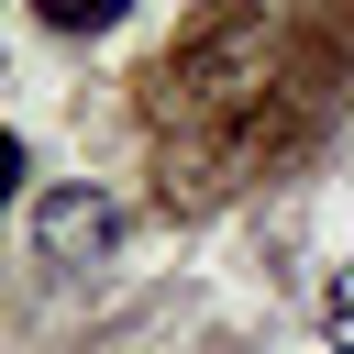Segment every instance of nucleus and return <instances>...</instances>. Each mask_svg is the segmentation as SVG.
Returning <instances> with one entry per match:
<instances>
[{
  "mask_svg": "<svg viewBox=\"0 0 354 354\" xmlns=\"http://www.w3.org/2000/svg\"><path fill=\"white\" fill-rule=\"evenodd\" d=\"M111 232H122V210H111L100 188H55V199L33 210V243H44L55 266H88V254H111Z\"/></svg>",
  "mask_w": 354,
  "mask_h": 354,
  "instance_id": "nucleus-1",
  "label": "nucleus"
},
{
  "mask_svg": "<svg viewBox=\"0 0 354 354\" xmlns=\"http://www.w3.org/2000/svg\"><path fill=\"white\" fill-rule=\"evenodd\" d=\"M321 343H332V354H354V266L321 288Z\"/></svg>",
  "mask_w": 354,
  "mask_h": 354,
  "instance_id": "nucleus-3",
  "label": "nucleus"
},
{
  "mask_svg": "<svg viewBox=\"0 0 354 354\" xmlns=\"http://www.w3.org/2000/svg\"><path fill=\"white\" fill-rule=\"evenodd\" d=\"M33 11H44L55 33H111V22H122V0H33Z\"/></svg>",
  "mask_w": 354,
  "mask_h": 354,
  "instance_id": "nucleus-2",
  "label": "nucleus"
}]
</instances>
